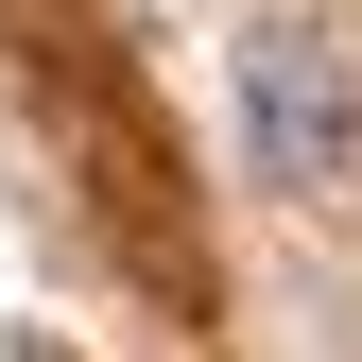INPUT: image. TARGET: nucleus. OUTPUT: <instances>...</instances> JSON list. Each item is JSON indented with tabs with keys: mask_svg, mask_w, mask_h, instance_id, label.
<instances>
[{
	"mask_svg": "<svg viewBox=\"0 0 362 362\" xmlns=\"http://www.w3.org/2000/svg\"><path fill=\"white\" fill-rule=\"evenodd\" d=\"M242 139H259V190H345L362 173V52L276 18L242 52Z\"/></svg>",
	"mask_w": 362,
	"mask_h": 362,
	"instance_id": "f257e3e1",
	"label": "nucleus"
}]
</instances>
